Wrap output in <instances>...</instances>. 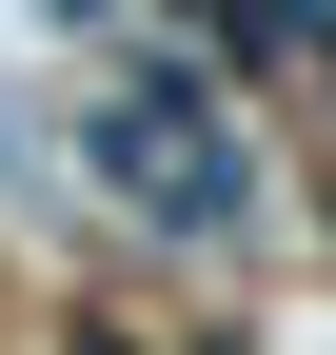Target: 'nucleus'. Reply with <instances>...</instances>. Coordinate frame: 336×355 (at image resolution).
<instances>
[{
  "mask_svg": "<svg viewBox=\"0 0 336 355\" xmlns=\"http://www.w3.org/2000/svg\"><path fill=\"white\" fill-rule=\"evenodd\" d=\"M99 158H119V198H139L158 237H237V217H258L237 119H198L178 79H99Z\"/></svg>",
  "mask_w": 336,
  "mask_h": 355,
  "instance_id": "1",
  "label": "nucleus"
}]
</instances>
